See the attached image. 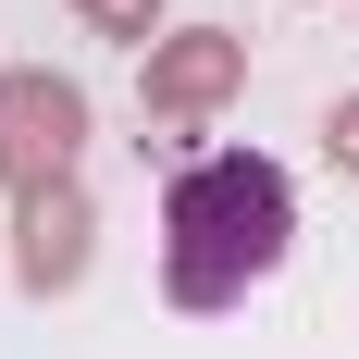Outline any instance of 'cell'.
Listing matches in <instances>:
<instances>
[{"instance_id":"cell-1","label":"cell","mask_w":359,"mask_h":359,"mask_svg":"<svg viewBox=\"0 0 359 359\" xmlns=\"http://www.w3.org/2000/svg\"><path fill=\"white\" fill-rule=\"evenodd\" d=\"M297 236V186L260 161V149H211L186 161L174 198H161V297L174 310H236V297L285 260Z\"/></svg>"},{"instance_id":"cell-2","label":"cell","mask_w":359,"mask_h":359,"mask_svg":"<svg viewBox=\"0 0 359 359\" xmlns=\"http://www.w3.org/2000/svg\"><path fill=\"white\" fill-rule=\"evenodd\" d=\"M74 149H87V87L74 74H0V186L13 198L74 186Z\"/></svg>"},{"instance_id":"cell-3","label":"cell","mask_w":359,"mask_h":359,"mask_svg":"<svg viewBox=\"0 0 359 359\" xmlns=\"http://www.w3.org/2000/svg\"><path fill=\"white\" fill-rule=\"evenodd\" d=\"M236 87H248V37H236V25H186V37H161V50H149V74H137L149 124H211Z\"/></svg>"},{"instance_id":"cell-4","label":"cell","mask_w":359,"mask_h":359,"mask_svg":"<svg viewBox=\"0 0 359 359\" xmlns=\"http://www.w3.org/2000/svg\"><path fill=\"white\" fill-rule=\"evenodd\" d=\"M87 186H37V198H13V285L25 297H62L87 285Z\"/></svg>"},{"instance_id":"cell-5","label":"cell","mask_w":359,"mask_h":359,"mask_svg":"<svg viewBox=\"0 0 359 359\" xmlns=\"http://www.w3.org/2000/svg\"><path fill=\"white\" fill-rule=\"evenodd\" d=\"M100 37H124V50H161V0H74Z\"/></svg>"},{"instance_id":"cell-6","label":"cell","mask_w":359,"mask_h":359,"mask_svg":"<svg viewBox=\"0 0 359 359\" xmlns=\"http://www.w3.org/2000/svg\"><path fill=\"white\" fill-rule=\"evenodd\" d=\"M323 149H334V174H359V100H334V124H323Z\"/></svg>"}]
</instances>
